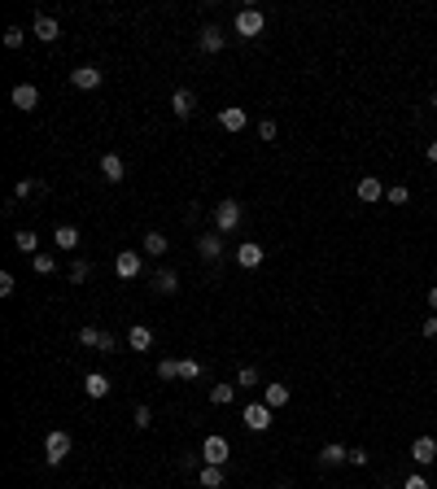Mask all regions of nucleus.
<instances>
[{"label": "nucleus", "mask_w": 437, "mask_h": 489, "mask_svg": "<svg viewBox=\"0 0 437 489\" xmlns=\"http://www.w3.org/2000/svg\"><path fill=\"white\" fill-rule=\"evenodd\" d=\"M71 432H66V428H53L48 432V437H44V463L48 468H62L66 463V459H71Z\"/></svg>", "instance_id": "obj_1"}, {"label": "nucleus", "mask_w": 437, "mask_h": 489, "mask_svg": "<svg viewBox=\"0 0 437 489\" xmlns=\"http://www.w3.org/2000/svg\"><path fill=\"white\" fill-rule=\"evenodd\" d=\"M241 219H245L241 201H232V197H227V201H218V205H214V232H223V236H227V232H236V228H241Z\"/></svg>", "instance_id": "obj_2"}, {"label": "nucleus", "mask_w": 437, "mask_h": 489, "mask_svg": "<svg viewBox=\"0 0 437 489\" xmlns=\"http://www.w3.org/2000/svg\"><path fill=\"white\" fill-rule=\"evenodd\" d=\"M232 459V445H227V437H218V432H210L206 441H201V463H214V468H223Z\"/></svg>", "instance_id": "obj_3"}, {"label": "nucleus", "mask_w": 437, "mask_h": 489, "mask_svg": "<svg viewBox=\"0 0 437 489\" xmlns=\"http://www.w3.org/2000/svg\"><path fill=\"white\" fill-rule=\"evenodd\" d=\"M263 26H267V18H263V9H241L236 13V35L241 39H258V35H263Z\"/></svg>", "instance_id": "obj_4"}, {"label": "nucleus", "mask_w": 437, "mask_h": 489, "mask_svg": "<svg viewBox=\"0 0 437 489\" xmlns=\"http://www.w3.org/2000/svg\"><path fill=\"white\" fill-rule=\"evenodd\" d=\"M145 271V254H136V249H122V254L114 258V275L118 279H136Z\"/></svg>", "instance_id": "obj_5"}, {"label": "nucleus", "mask_w": 437, "mask_h": 489, "mask_svg": "<svg viewBox=\"0 0 437 489\" xmlns=\"http://www.w3.org/2000/svg\"><path fill=\"white\" fill-rule=\"evenodd\" d=\"M241 419H245V428H250V432H267L271 428V407H267V402H250V407L241 411Z\"/></svg>", "instance_id": "obj_6"}, {"label": "nucleus", "mask_w": 437, "mask_h": 489, "mask_svg": "<svg viewBox=\"0 0 437 489\" xmlns=\"http://www.w3.org/2000/svg\"><path fill=\"white\" fill-rule=\"evenodd\" d=\"M71 83L79 92H97L101 83H105V70H97V66H75L71 70Z\"/></svg>", "instance_id": "obj_7"}, {"label": "nucleus", "mask_w": 437, "mask_h": 489, "mask_svg": "<svg viewBox=\"0 0 437 489\" xmlns=\"http://www.w3.org/2000/svg\"><path fill=\"white\" fill-rule=\"evenodd\" d=\"M79 345L97 349V354H114V337L105 328H79Z\"/></svg>", "instance_id": "obj_8"}, {"label": "nucleus", "mask_w": 437, "mask_h": 489, "mask_svg": "<svg viewBox=\"0 0 437 489\" xmlns=\"http://www.w3.org/2000/svg\"><path fill=\"white\" fill-rule=\"evenodd\" d=\"M171 114L175 118H193L197 114V92L193 88H175L171 92Z\"/></svg>", "instance_id": "obj_9"}, {"label": "nucleus", "mask_w": 437, "mask_h": 489, "mask_svg": "<svg viewBox=\"0 0 437 489\" xmlns=\"http://www.w3.org/2000/svg\"><path fill=\"white\" fill-rule=\"evenodd\" d=\"M223 44H227L223 26H214V22L201 26V35H197V48H201V53H210V57H214V53H223Z\"/></svg>", "instance_id": "obj_10"}, {"label": "nucleus", "mask_w": 437, "mask_h": 489, "mask_svg": "<svg viewBox=\"0 0 437 489\" xmlns=\"http://www.w3.org/2000/svg\"><path fill=\"white\" fill-rule=\"evenodd\" d=\"M263 258H267V249L258 245V241H245V245H236V267L254 271V267H263Z\"/></svg>", "instance_id": "obj_11"}, {"label": "nucleus", "mask_w": 437, "mask_h": 489, "mask_svg": "<svg viewBox=\"0 0 437 489\" xmlns=\"http://www.w3.org/2000/svg\"><path fill=\"white\" fill-rule=\"evenodd\" d=\"M197 254L206 262H218V258H223V232H201L197 236Z\"/></svg>", "instance_id": "obj_12"}, {"label": "nucleus", "mask_w": 437, "mask_h": 489, "mask_svg": "<svg viewBox=\"0 0 437 489\" xmlns=\"http://www.w3.org/2000/svg\"><path fill=\"white\" fill-rule=\"evenodd\" d=\"M411 463H416V468L437 463V441H433V437H416V441H411Z\"/></svg>", "instance_id": "obj_13"}, {"label": "nucleus", "mask_w": 437, "mask_h": 489, "mask_svg": "<svg viewBox=\"0 0 437 489\" xmlns=\"http://www.w3.org/2000/svg\"><path fill=\"white\" fill-rule=\"evenodd\" d=\"M9 101H13V105H18V109H22V114H31V109L39 105V88H35V83H18V88H13V92H9Z\"/></svg>", "instance_id": "obj_14"}, {"label": "nucleus", "mask_w": 437, "mask_h": 489, "mask_svg": "<svg viewBox=\"0 0 437 489\" xmlns=\"http://www.w3.org/2000/svg\"><path fill=\"white\" fill-rule=\"evenodd\" d=\"M101 179L105 184H122V179H127V162H122L118 153H105L101 158Z\"/></svg>", "instance_id": "obj_15"}, {"label": "nucleus", "mask_w": 437, "mask_h": 489, "mask_svg": "<svg viewBox=\"0 0 437 489\" xmlns=\"http://www.w3.org/2000/svg\"><path fill=\"white\" fill-rule=\"evenodd\" d=\"M218 127H227V131H245V127H250V114H245L241 105H227V109H218Z\"/></svg>", "instance_id": "obj_16"}, {"label": "nucleus", "mask_w": 437, "mask_h": 489, "mask_svg": "<svg viewBox=\"0 0 437 489\" xmlns=\"http://www.w3.org/2000/svg\"><path fill=\"white\" fill-rule=\"evenodd\" d=\"M109 389H114V385H109L105 371H88V376H84V394H88V398L101 402V398H109Z\"/></svg>", "instance_id": "obj_17"}, {"label": "nucleus", "mask_w": 437, "mask_h": 489, "mask_svg": "<svg viewBox=\"0 0 437 489\" xmlns=\"http://www.w3.org/2000/svg\"><path fill=\"white\" fill-rule=\"evenodd\" d=\"M31 31H35V39H44V44H53V39H57V35H62V22H57V18H53V13H39V18H35V26H31Z\"/></svg>", "instance_id": "obj_18"}, {"label": "nucleus", "mask_w": 437, "mask_h": 489, "mask_svg": "<svg viewBox=\"0 0 437 489\" xmlns=\"http://www.w3.org/2000/svg\"><path fill=\"white\" fill-rule=\"evenodd\" d=\"M319 463H324V468H341V463H350V450H346L341 441H328L324 450H319Z\"/></svg>", "instance_id": "obj_19"}, {"label": "nucleus", "mask_w": 437, "mask_h": 489, "mask_svg": "<svg viewBox=\"0 0 437 489\" xmlns=\"http://www.w3.org/2000/svg\"><path fill=\"white\" fill-rule=\"evenodd\" d=\"M127 345L136 349V354H145V349L154 345V328H145V324H131V328H127Z\"/></svg>", "instance_id": "obj_20"}, {"label": "nucleus", "mask_w": 437, "mask_h": 489, "mask_svg": "<svg viewBox=\"0 0 437 489\" xmlns=\"http://www.w3.org/2000/svg\"><path fill=\"white\" fill-rule=\"evenodd\" d=\"M154 293H167V297H171V293H180V275H175L171 267H158L154 271Z\"/></svg>", "instance_id": "obj_21"}, {"label": "nucleus", "mask_w": 437, "mask_h": 489, "mask_svg": "<svg viewBox=\"0 0 437 489\" xmlns=\"http://www.w3.org/2000/svg\"><path fill=\"white\" fill-rule=\"evenodd\" d=\"M289 385H263V402H267V407L271 411H280V407H289Z\"/></svg>", "instance_id": "obj_22"}, {"label": "nucleus", "mask_w": 437, "mask_h": 489, "mask_svg": "<svg viewBox=\"0 0 437 489\" xmlns=\"http://www.w3.org/2000/svg\"><path fill=\"white\" fill-rule=\"evenodd\" d=\"M380 197H385V184H380L376 175H363V179H359V201L372 205V201H380Z\"/></svg>", "instance_id": "obj_23"}, {"label": "nucleus", "mask_w": 437, "mask_h": 489, "mask_svg": "<svg viewBox=\"0 0 437 489\" xmlns=\"http://www.w3.org/2000/svg\"><path fill=\"white\" fill-rule=\"evenodd\" d=\"M53 245H57V249H79V228H75V223H57Z\"/></svg>", "instance_id": "obj_24"}, {"label": "nucleus", "mask_w": 437, "mask_h": 489, "mask_svg": "<svg viewBox=\"0 0 437 489\" xmlns=\"http://www.w3.org/2000/svg\"><path fill=\"white\" fill-rule=\"evenodd\" d=\"M13 249H18V254H39V236L31 232V228H22V232H13Z\"/></svg>", "instance_id": "obj_25"}, {"label": "nucleus", "mask_w": 437, "mask_h": 489, "mask_svg": "<svg viewBox=\"0 0 437 489\" xmlns=\"http://www.w3.org/2000/svg\"><path fill=\"white\" fill-rule=\"evenodd\" d=\"M140 249H145V254L149 258H162V254H167V236H162V232H145V241H140Z\"/></svg>", "instance_id": "obj_26"}, {"label": "nucleus", "mask_w": 437, "mask_h": 489, "mask_svg": "<svg viewBox=\"0 0 437 489\" xmlns=\"http://www.w3.org/2000/svg\"><path fill=\"white\" fill-rule=\"evenodd\" d=\"M197 485H201V489H218V485H223V468H214V463H201V472H197Z\"/></svg>", "instance_id": "obj_27"}, {"label": "nucleus", "mask_w": 437, "mask_h": 489, "mask_svg": "<svg viewBox=\"0 0 437 489\" xmlns=\"http://www.w3.org/2000/svg\"><path fill=\"white\" fill-rule=\"evenodd\" d=\"M206 376V362H197V358H180V380H201Z\"/></svg>", "instance_id": "obj_28"}, {"label": "nucleus", "mask_w": 437, "mask_h": 489, "mask_svg": "<svg viewBox=\"0 0 437 489\" xmlns=\"http://www.w3.org/2000/svg\"><path fill=\"white\" fill-rule=\"evenodd\" d=\"M88 275H92V262H88V258H75L71 271H66V279H71V284H84Z\"/></svg>", "instance_id": "obj_29"}, {"label": "nucleus", "mask_w": 437, "mask_h": 489, "mask_svg": "<svg viewBox=\"0 0 437 489\" xmlns=\"http://www.w3.org/2000/svg\"><path fill=\"white\" fill-rule=\"evenodd\" d=\"M35 192H44V184H35V179H18V188H13V201H26V197H35Z\"/></svg>", "instance_id": "obj_30"}, {"label": "nucleus", "mask_w": 437, "mask_h": 489, "mask_svg": "<svg viewBox=\"0 0 437 489\" xmlns=\"http://www.w3.org/2000/svg\"><path fill=\"white\" fill-rule=\"evenodd\" d=\"M158 380H180V358H162L158 362Z\"/></svg>", "instance_id": "obj_31"}, {"label": "nucleus", "mask_w": 437, "mask_h": 489, "mask_svg": "<svg viewBox=\"0 0 437 489\" xmlns=\"http://www.w3.org/2000/svg\"><path fill=\"white\" fill-rule=\"evenodd\" d=\"M232 398H236V389H232V385H214V389H210V402H214V407H227Z\"/></svg>", "instance_id": "obj_32"}, {"label": "nucleus", "mask_w": 437, "mask_h": 489, "mask_svg": "<svg viewBox=\"0 0 437 489\" xmlns=\"http://www.w3.org/2000/svg\"><path fill=\"white\" fill-rule=\"evenodd\" d=\"M31 267H35L39 275H53V271H57V258H53V254H35V258H31Z\"/></svg>", "instance_id": "obj_33"}, {"label": "nucleus", "mask_w": 437, "mask_h": 489, "mask_svg": "<svg viewBox=\"0 0 437 489\" xmlns=\"http://www.w3.org/2000/svg\"><path fill=\"white\" fill-rule=\"evenodd\" d=\"M26 44V31L22 26H5V48H22Z\"/></svg>", "instance_id": "obj_34"}, {"label": "nucleus", "mask_w": 437, "mask_h": 489, "mask_svg": "<svg viewBox=\"0 0 437 489\" xmlns=\"http://www.w3.org/2000/svg\"><path fill=\"white\" fill-rule=\"evenodd\" d=\"M385 197H389L393 205H407V201H411V188H407V184H393V188H385Z\"/></svg>", "instance_id": "obj_35"}, {"label": "nucleus", "mask_w": 437, "mask_h": 489, "mask_svg": "<svg viewBox=\"0 0 437 489\" xmlns=\"http://www.w3.org/2000/svg\"><path fill=\"white\" fill-rule=\"evenodd\" d=\"M250 385H258V367H241L236 371V389H250Z\"/></svg>", "instance_id": "obj_36"}, {"label": "nucleus", "mask_w": 437, "mask_h": 489, "mask_svg": "<svg viewBox=\"0 0 437 489\" xmlns=\"http://www.w3.org/2000/svg\"><path fill=\"white\" fill-rule=\"evenodd\" d=\"M131 424H136V428H149V424H154V411H149V407H136Z\"/></svg>", "instance_id": "obj_37"}, {"label": "nucleus", "mask_w": 437, "mask_h": 489, "mask_svg": "<svg viewBox=\"0 0 437 489\" xmlns=\"http://www.w3.org/2000/svg\"><path fill=\"white\" fill-rule=\"evenodd\" d=\"M402 489H433V485H429V477H420V472H411V477L402 481Z\"/></svg>", "instance_id": "obj_38"}, {"label": "nucleus", "mask_w": 437, "mask_h": 489, "mask_svg": "<svg viewBox=\"0 0 437 489\" xmlns=\"http://www.w3.org/2000/svg\"><path fill=\"white\" fill-rule=\"evenodd\" d=\"M258 136H263V140H267V145H271V140H276L280 131H276V122H271V118H263V122H258Z\"/></svg>", "instance_id": "obj_39"}, {"label": "nucleus", "mask_w": 437, "mask_h": 489, "mask_svg": "<svg viewBox=\"0 0 437 489\" xmlns=\"http://www.w3.org/2000/svg\"><path fill=\"white\" fill-rule=\"evenodd\" d=\"M13 288H18V279H13L9 271H0V297H9V293H13Z\"/></svg>", "instance_id": "obj_40"}, {"label": "nucleus", "mask_w": 437, "mask_h": 489, "mask_svg": "<svg viewBox=\"0 0 437 489\" xmlns=\"http://www.w3.org/2000/svg\"><path fill=\"white\" fill-rule=\"evenodd\" d=\"M420 332H425V337H437V315H429L425 324H420Z\"/></svg>", "instance_id": "obj_41"}, {"label": "nucleus", "mask_w": 437, "mask_h": 489, "mask_svg": "<svg viewBox=\"0 0 437 489\" xmlns=\"http://www.w3.org/2000/svg\"><path fill=\"white\" fill-rule=\"evenodd\" d=\"M350 463L354 468H367V450H350Z\"/></svg>", "instance_id": "obj_42"}, {"label": "nucleus", "mask_w": 437, "mask_h": 489, "mask_svg": "<svg viewBox=\"0 0 437 489\" xmlns=\"http://www.w3.org/2000/svg\"><path fill=\"white\" fill-rule=\"evenodd\" d=\"M429 162L437 166V140H429Z\"/></svg>", "instance_id": "obj_43"}, {"label": "nucleus", "mask_w": 437, "mask_h": 489, "mask_svg": "<svg viewBox=\"0 0 437 489\" xmlns=\"http://www.w3.org/2000/svg\"><path fill=\"white\" fill-rule=\"evenodd\" d=\"M429 306H433V311H437V288H429Z\"/></svg>", "instance_id": "obj_44"}, {"label": "nucleus", "mask_w": 437, "mask_h": 489, "mask_svg": "<svg viewBox=\"0 0 437 489\" xmlns=\"http://www.w3.org/2000/svg\"><path fill=\"white\" fill-rule=\"evenodd\" d=\"M433 114H437V96H433Z\"/></svg>", "instance_id": "obj_45"}, {"label": "nucleus", "mask_w": 437, "mask_h": 489, "mask_svg": "<svg viewBox=\"0 0 437 489\" xmlns=\"http://www.w3.org/2000/svg\"><path fill=\"white\" fill-rule=\"evenodd\" d=\"M276 489H293V485H276Z\"/></svg>", "instance_id": "obj_46"}]
</instances>
